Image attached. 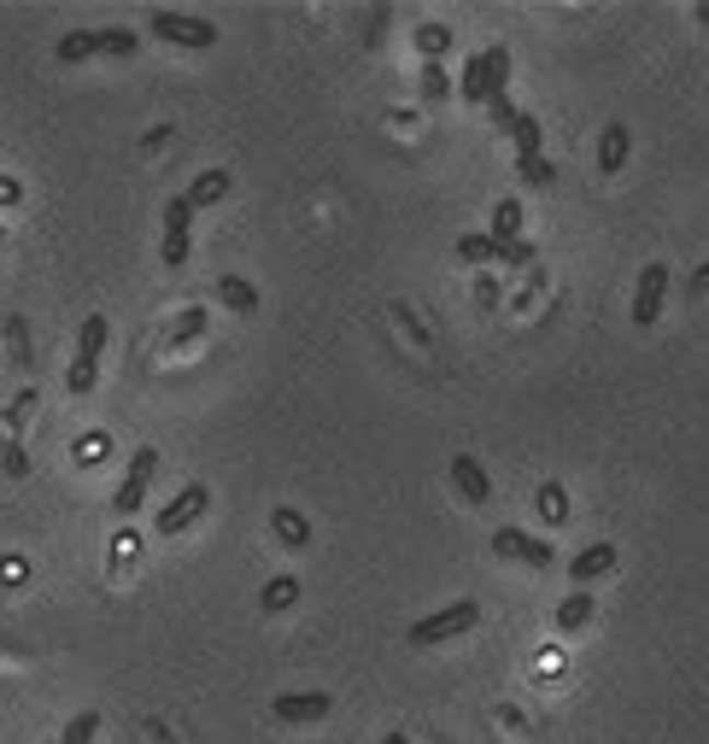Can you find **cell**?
<instances>
[{"label": "cell", "mask_w": 709, "mask_h": 744, "mask_svg": "<svg viewBox=\"0 0 709 744\" xmlns=\"http://www.w3.org/2000/svg\"><path fill=\"white\" fill-rule=\"evenodd\" d=\"M135 47H141V36L135 30H71V36H59L54 59L59 65H82V59H135Z\"/></svg>", "instance_id": "6da1fadb"}, {"label": "cell", "mask_w": 709, "mask_h": 744, "mask_svg": "<svg viewBox=\"0 0 709 744\" xmlns=\"http://www.w3.org/2000/svg\"><path fill=\"white\" fill-rule=\"evenodd\" d=\"M481 621V604L476 598H464V604H446V610H434V616H422V621H411V645H446V639H458V633H469Z\"/></svg>", "instance_id": "7a4b0ae2"}, {"label": "cell", "mask_w": 709, "mask_h": 744, "mask_svg": "<svg viewBox=\"0 0 709 744\" xmlns=\"http://www.w3.org/2000/svg\"><path fill=\"white\" fill-rule=\"evenodd\" d=\"M106 334H112V323L100 311L77 329V358H71V376H65L71 393H89V387L100 381V352H106Z\"/></svg>", "instance_id": "3957f363"}, {"label": "cell", "mask_w": 709, "mask_h": 744, "mask_svg": "<svg viewBox=\"0 0 709 744\" xmlns=\"http://www.w3.org/2000/svg\"><path fill=\"white\" fill-rule=\"evenodd\" d=\"M153 476H159V451L153 446H135V458H129V469H124V481H117V493H112V511L117 516H135L147 504V487H153Z\"/></svg>", "instance_id": "277c9868"}, {"label": "cell", "mask_w": 709, "mask_h": 744, "mask_svg": "<svg viewBox=\"0 0 709 744\" xmlns=\"http://www.w3.org/2000/svg\"><path fill=\"white\" fill-rule=\"evenodd\" d=\"M147 30H153L159 42L194 47V54L217 47V24H211V19H194V12H153V19H147Z\"/></svg>", "instance_id": "5b68a950"}, {"label": "cell", "mask_w": 709, "mask_h": 744, "mask_svg": "<svg viewBox=\"0 0 709 744\" xmlns=\"http://www.w3.org/2000/svg\"><path fill=\"white\" fill-rule=\"evenodd\" d=\"M194 206L188 199H164V241H159V259H164V270H182L188 264V247H194Z\"/></svg>", "instance_id": "8992f818"}, {"label": "cell", "mask_w": 709, "mask_h": 744, "mask_svg": "<svg viewBox=\"0 0 709 744\" xmlns=\"http://www.w3.org/2000/svg\"><path fill=\"white\" fill-rule=\"evenodd\" d=\"M206 504H211V493H206L199 481H188V487H182V493H176V499H171V504H164V511L153 516V528H159L164 539H171V534H188L194 522L206 516Z\"/></svg>", "instance_id": "52a82bcc"}, {"label": "cell", "mask_w": 709, "mask_h": 744, "mask_svg": "<svg viewBox=\"0 0 709 744\" xmlns=\"http://www.w3.org/2000/svg\"><path fill=\"white\" fill-rule=\"evenodd\" d=\"M663 306H668V264H645L639 270V287H633V323L639 329H651L656 317H663Z\"/></svg>", "instance_id": "ba28073f"}, {"label": "cell", "mask_w": 709, "mask_h": 744, "mask_svg": "<svg viewBox=\"0 0 709 744\" xmlns=\"http://www.w3.org/2000/svg\"><path fill=\"white\" fill-rule=\"evenodd\" d=\"M493 551L511 557V563H528V569H557V551L546 546V539L522 534V528H499L493 534Z\"/></svg>", "instance_id": "9c48e42d"}, {"label": "cell", "mask_w": 709, "mask_h": 744, "mask_svg": "<svg viewBox=\"0 0 709 744\" xmlns=\"http://www.w3.org/2000/svg\"><path fill=\"white\" fill-rule=\"evenodd\" d=\"M270 709H276V721L306 726V721H323L329 709H334V698H329V691H282V698L270 703Z\"/></svg>", "instance_id": "30bf717a"}, {"label": "cell", "mask_w": 709, "mask_h": 744, "mask_svg": "<svg viewBox=\"0 0 709 744\" xmlns=\"http://www.w3.org/2000/svg\"><path fill=\"white\" fill-rule=\"evenodd\" d=\"M451 487H458L469 504H487V499H493V481H487V469H481L476 458H464V451L451 458Z\"/></svg>", "instance_id": "8fae6325"}, {"label": "cell", "mask_w": 709, "mask_h": 744, "mask_svg": "<svg viewBox=\"0 0 709 744\" xmlns=\"http://www.w3.org/2000/svg\"><path fill=\"white\" fill-rule=\"evenodd\" d=\"M610 569H616V546H610V539H598V546H586V551L575 557V563H569V574H575V581H581V592L593 586L598 574H610Z\"/></svg>", "instance_id": "7c38bea8"}, {"label": "cell", "mask_w": 709, "mask_h": 744, "mask_svg": "<svg viewBox=\"0 0 709 744\" xmlns=\"http://www.w3.org/2000/svg\"><path fill=\"white\" fill-rule=\"evenodd\" d=\"M504 82H511V47L493 42V47H487V71H481V106H487V100H499V94H511Z\"/></svg>", "instance_id": "4fadbf2b"}, {"label": "cell", "mask_w": 709, "mask_h": 744, "mask_svg": "<svg viewBox=\"0 0 709 744\" xmlns=\"http://www.w3.org/2000/svg\"><path fill=\"white\" fill-rule=\"evenodd\" d=\"M628 153H633L628 124H610V129H604V141H598V171H604V176H616L621 164H628Z\"/></svg>", "instance_id": "5bb4252c"}, {"label": "cell", "mask_w": 709, "mask_h": 744, "mask_svg": "<svg viewBox=\"0 0 709 744\" xmlns=\"http://www.w3.org/2000/svg\"><path fill=\"white\" fill-rule=\"evenodd\" d=\"M224 194H229V171H199V176L188 182V194H182V199H188V206L199 211V206H217Z\"/></svg>", "instance_id": "9a60e30c"}, {"label": "cell", "mask_w": 709, "mask_h": 744, "mask_svg": "<svg viewBox=\"0 0 709 744\" xmlns=\"http://www.w3.org/2000/svg\"><path fill=\"white\" fill-rule=\"evenodd\" d=\"M217 299H224L229 311H259V287L241 282V276H217Z\"/></svg>", "instance_id": "2e32d148"}, {"label": "cell", "mask_w": 709, "mask_h": 744, "mask_svg": "<svg viewBox=\"0 0 709 744\" xmlns=\"http://www.w3.org/2000/svg\"><path fill=\"white\" fill-rule=\"evenodd\" d=\"M522 234V199H499L493 206V247H511Z\"/></svg>", "instance_id": "e0dca14e"}, {"label": "cell", "mask_w": 709, "mask_h": 744, "mask_svg": "<svg viewBox=\"0 0 709 744\" xmlns=\"http://www.w3.org/2000/svg\"><path fill=\"white\" fill-rule=\"evenodd\" d=\"M593 592H575V598H563V610H557V633H575V628H586L593 621Z\"/></svg>", "instance_id": "ac0fdd59"}, {"label": "cell", "mask_w": 709, "mask_h": 744, "mask_svg": "<svg viewBox=\"0 0 709 744\" xmlns=\"http://www.w3.org/2000/svg\"><path fill=\"white\" fill-rule=\"evenodd\" d=\"M294 598H299V581H294V574H276V581H264V592H259V604H264L270 616H276V610H288Z\"/></svg>", "instance_id": "d6986e66"}, {"label": "cell", "mask_w": 709, "mask_h": 744, "mask_svg": "<svg viewBox=\"0 0 709 744\" xmlns=\"http://www.w3.org/2000/svg\"><path fill=\"white\" fill-rule=\"evenodd\" d=\"M416 47H422V59H428V65H441L451 54V30L446 24H422L416 30Z\"/></svg>", "instance_id": "ffe728a7"}, {"label": "cell", "mask_w": 709, "mask_h": 744, "mask_svg": "<svg viewBox=\"0 0 709 744\" xmlns=\"http://www.w3.org/2000/svg\"><path fill=\"white\" fill-rule=\"evenodd\" d=\"M511 141H516V159H539V124L528 112H516V124H511Z\"/></svg>", "instance_id": "44dd1931"}, {"label": "cell", "mask_w": 709, "mask_h": 744, "mask_svg": "<svg viewBox=\"0 0 709 744\" xmlns=\"http://www.w3.org/2000/svg\"><path fill=\"white\" fill-rule=\"evenodd\" d=\"M94 733H100V709H82V716H71V721H65L59 744H94Z\"/></svg>", "instance_id": "7402d4cb"}, {"label": "cell", "mask_w": 709, "mask_h": 744, "mask_svg": "<svg viewBox=\"0 0 709 744\" xmlns=\"http://www.w3.org/2000/svg\"><path fill=\"white\" fill-rule=\"evenodd\" d=\"M539 516H546V522H557V528H563V522H569V493H563V487H557V481H546V487H539Z\"/></svg>", "instance_id": "603a6c76"}, {"label": "cell", "mask_w": 709, "mask_h": 744, "mask_svg": "<svg viewBox=\"0 0 709 744\" xmlns=\"http://www.w3.org/2000/svg\"><path fill=\"white\" fill-rule=\"evenodd\" d=\"M516 176L528 182V188H551V182H557V164H551L546 153H539V159H516Z\"/></svg>", "instance_id": "cb8c5ba5"}, {"label": "cell", "mask_w": 709, "mask_h": 744, "mask_svg": "<svg viewBox=\"0 0 709 744\" xmlns=\"http://www.w3.org/2000/svg\"><path fill=\"white\" fill-rule=\"evenodd\" d=\"M458 259H464V264H493V259H499L493 234H464V241H458Z\"/></svg>", "instance_id": "d4e9b609"}, {"label": "cell", "mask_w": 709, "mask_h": 744, "mask_svg": "<svg viewBox=\"0 0 709 744\" xmlns=\"http://www.w3.org/2000/svg\"><path fill=\"white\" fill-rule=\"evenodd\" d=\"M276 534L288 539V546H306V539H311V528H306V516H299V511H276Z\"/></svg>", "instance_id": "484cf974"}, {"label": "cell", "mask_w": 709, "mask_h": 744, "mask_svg": "<svg viewBox=\"0 0 709 744\" xmlns=\"http://www.w3.org/2000/svg\"><path fill=\"white\" fill-rule=\"evenodd\" d=\"M7 346H12V358H19V369H30V323H24V317H12V323H7Z\"/></svg>", "instance_id": "4316f807"}, {"label": "cell", "mask_w": 709, "mask_h": 744, "mask_svg": "<svg viewBox=\"0 0 709 744\" xmlns=\"http://www.w3.org/2000/svg\"><path fill=\"white\" fill-rule=\"evenodd\" d=\"M481 71H487V54H476L464 65V100H469V106H481Z\"/></svg>", "instance_id": "83f0119b"}, {"label": "cell", "mask_w": 709, "mask_h": 744, "mask_svg": "<svg viewBox=\"0 0 709 744\" xmlns=\"http://www.w3.org/2000/svg\"><path fill=\"white\" fill-rule=\"evenodd\" d=\"M446 94H451L446 71H441V65H422V100H446Z\"/></svg>", "instance_id": "f1b7e54d"}, {"label": "cell", "mask_w": 709, "mask_h": 744, "mask_svg": "<svg viewBox=\"0 0 709 744\" xmlns=\"http://www.w3.org/2000/svg\"><path fill=\"white\" fill-rule=\"evenodd\" d=\"M0 469H7L12 481H24V476H30V458H24L19 439H7V451H0Z\"/></svg>", "instance_id": "f546056e"}, {"label": "cell", "mask_w": 709, "mask_h": 744, "mask_svg": "<svg viewBox=\"0 0 709 744\" xmlns=\"http://www.w3.org/2000/svg\"><path fill=\"white\" fill-rule=\"evenodd\" d=\"M199 329H206V311H182V317H176V329H171V346H176V341H194Z\"/></svg>", "instance_id": "4dcf8cb0"}, {"label": "cell", "mask_w": 709, "mask_h": 744, "mask_svg": "<svg viewBox=\"0 0 709 744\" xmlns=\"http://www.w3.org/2000/svg\"><path fill=\"white\" fill-rule=\"evenodd\" d=\"M487 112H493V124H499V129H511V124H516V106H511V94L487 100Z\"/></svg>", "instance_id": "1f68e13d"}, {"label": "cell", "mask_w": 709, "mask_h": 744, "mask_svg": "<svg viewBox=\"0 0 709 744\" xmlns=\"http://www.w3.org/2000/svg\"><path fill=\"white\" fill-rule=\"evenodd\" d=\"M534 259V247L528 241H511V247H499V264H528Z\"/></svg>", "instance_id": "d6a6232c"}, {"label": "cell", "mask_w": 709, "mask_h": 744, "mask_svg": "<svg viewBox=\"0 0 709 744\" xmlns=\"http://www.w3.org/2000/svg\"><path fill=\"white\" fill-rule=\"evenodd\" d=\"M19 199H24V188L12 176H0V206H19Z\"/></svg>", "instance_id": "836d02e7"}, {"label": "cell", "mask_w": 709, "mask_h": 744, "mask_svg": "<svg viewBox=\"0 0 709 744\" xmlns=\"http://www.w3.org/2000/svg\"><path fill=\"white\" fill-rule=\"evenodd\" d=\"M381 744H411V739H404V733H387V739H381Z\"/></svg>", "instance_id": "e575fe53"}, {"label": "cell", "mask_w": 709, "mask_h": 744, "mask_svg": "<svg viewBox=\"0 0 709 744\" xmlns=\"http://www.w3.org/2000/svg\"><path fill=\"white\" fill-rule=\"evenodd\" d=\"M698 24H704V30H709V7H698Z\"/></svg>", "instance_id": "d590c367"}]
</instances>
